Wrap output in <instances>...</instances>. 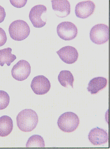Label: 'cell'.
<instances>
[{
    "mask_svg": "<svg viewBox=\"0 0 110 149\" xmlns=\"http://www.w3.org/2000/svg\"><path fill=\"white\" fill-rule=\"evenodd\" d=\"M79 125V118L73 112H66L63 113L58 120L59 129L65 133H71L75 131Z\"/></svg>",
    "mask_w": 110,
    "mask_h": 149,
    "instance_id": "3957f363",
    "label": "cell"
},
{
    "mask_svg": "<svg viewBox=\"0 0 110 149\" xmlns=\"http://www.w3.org/2000/svg\"><path fill=\"white\" fill-rule=\"evenodd\" d=\"M10 103V96L7 93L0 91V110H3L7 107Z\"/></svg>",
    "mask_w": 110,
    "mask_h": 149,
    "instance_id": "ac0fdd59",
    "label": "cell"
},
{
    "mask_svg": "<svg viewBox=\"0 0 110 149\" xmlns=\"http://www.w3.org/2000/svg\"><path fill=\"white\" fill-rule=\"evenodd\" d=\"M107 84L108 80L106 78L103 77H97L90 80L88 83L87 89L92 95H95L105 88Z\"/></svg>",
    "mask_w": 110,
    "mask_h": 149,
    "instance_id": "4fadbf2b",
    "label": "cell"
},
{
    "mask_svg": "<svg viewBox=\"0 0 110 149\" xmlns=\"http://www.w3.org/2000/svg\"><path fill=\"white\" fill-rule=\"evenodd\" d=\"M46 6L38 5L31 8L30 11L29 18L33 26L35 28H42L46 25V21L42 20V16L47 12Z\"/></svg>",
    "mask_w": 110,
    "mask_h": 149,
    "instance_id": "ba28073f",
    "label": "cell"
},
{
    "mask_svg": "<svg viewBox=\"0 0 110 149\" xmlns=\"http://www.w3.org/2000/svg\"><path fill=\"white\" fill-rule=\"evenodd\" d=\"M6 17V12L4 8L0 5V23L4 21Z\"/></svg>",
    "mask_w": 110,
    "mask_h": 149,
    "instance_id": "44dd1931",
    "label": "cell"
},
{
    "mask_svg": "<svg viewBox=\"0 0 110 149\" xmlns=\"http://www.w3.org/2000/svg\"><path fill=\"white\" fill-rule=\"evenodd\" d=\"M57 34L63 40L70 41L76 38L78 34L77 27L73 23L63 22L58 25Z\"/></svg>",
    "mask_w": 110,
    "mask_h": 149,
    "instance_id": "5b68a950",
    "label": "cell"
},
{
    "mask_svg": "<svg viewBox=\"0 0 110 149\" xmlns=\"http://www.w3.org/2000/svg\"><path fill=\"white\" fill-rule=\"evenodd\" d=\"M13 129L12 119L7 116L0 118V136L5 137L10 134Z\"/></svg>",
    "mask_w": 110,
    "mask_h": 149,
    "instance_id": "5bb4252c",
    "label": "cell"
},
{
    "mask_svg": "<svg viewBox=\"0 0 110 149\" xmlns=\"http://www.w3.org/2000/svg\"><path fill=\"white\" fill-rule=\"evenodd\" d=\"M31 72L30 63L24 60L19 61L13 66L11 74L12 77L18 81H23L28 77Z\"/></svg>",
    "mask_w": 110,
    "mask_h": 149,
    "instance_id": "8992f818",
    "label": "cell"
},
{
    "mask_svg": "<svg viewBox=\"0 0 110 149\" xmlns=\"http://www.w3.org/2000/svg\"><path fill=\"white\" fill-rule=\"evenodd\" d=\"M90 39L97 45L106 43L109 39V28L104 24L95 25L90 30Z\"/></svg>",
    "mask_w": 110,
    "mask_h": 149,
    "instance_id": "277c9868",
    "label": "cell"
},
{
    "mask_svg": "<svg viewBox=\"0 0 110 149\" xmlns=\"http://www.w3.org/2000/svg\"><path fill=\"white\" fill-rule=\"evenodd\" d=\"M88 139L90 143L94 146L106 144L108 141V135L106 131L99 127L94 128L90 131Z\"/></svg>",
    "mask_w": 110,
    "mask_h": 149,
    "instance_id": "8fae6325",
    "label": "cell"
},
{
    "mask_svg": "<svg viewBox=\"0 0 110 149\" xmlns=\"http://www.w3.org/2000/svg\"><path fill=\"white\" fill-rule=\"evenodd\" d=\"M7 40L6 32L3 29L0 28V47L4 45Z\"/></svg>",
    "mask_w": 110,
    "mask_h": 149,
    "instance_id": "d6986e66",
    "label": "cell"
},
{
    "mask_svg": "<svg viewBox=\"0 0 110 149\" xmlns=\"http://www.w3.org/2000/svg\"><path fill=\"white\" fill-rule=\"evenodd\" d=\"M95 8V4L92 1L79 2L75 7V15L79 18L86 19L94 13Z\"/></svg>",
    "mask_w": 110,
    "mask_h": 149,
    "instance_id": "9c48e42d",
    "label": "cell"
},
{
    "mask_svg": "<svg viewBox=\"0 0 110 149\" xmlns=\"http://www.w3.org/2000/svg\"><path fill=\"white\" fill-rule=\"evenodd\" d=\"M52 8L57 16L61 18L66 17L70 15L71 8L69 2L67 0L51 1Z\"/></svg>",
    "mask_w": 110,
    "mask_h": 149,
    "instance_id": "7c38bea8",
    "label": "cell"
},
{
    "mask_svg": "<svg viewBox=\"0 0 110 149\" xmlns=\"http://www.w3.org/2000/svg\"><path fill=\"white\" fill-rule=\"evenodd\" d=\"M58 81L63 87H68L69 86L73 88V75L69 70H62L58 75Z\"/></svg>",
    "mask_w": 110,
    "mask_h": 149,
    "instance_id": "2e32d148",
    "label": "cell"
},
{
    "mask_svg": "<svg viewBox=\"0 0 110 149\" xmlns=\"http://www.w3.org/2000/svg\"><path fill=\"white\" fill-rule=\"evenodd\" d=\"M31 89L37 95H44L49 92L51 88V83L44 75L35 77L31 81Z\"/></svg>",
    "mask_w": 110,
    "mask_h": 149,
    "instance_id": "52a82bcc",
    "label": "cell"
},
{
    "mask_svg": "<svg viewBox=\"0 0 110 149\" xmlns=\"http://www.w3.org/2000/svg\"><path fill=\"white\" fill-rule=\"evenodd\" d=\"M11 4L16 8H22L25 5L27 1H10Z\"/></svg>",
    "mask_w": 110,
    "mask_h": 149,
    "instance_id": "ffe728a7",
    "label": "cell"
},
{
    "mask_svg": "<svg viewBox=\"0 0 110 149\" xmlns=\"http://www.w3.org/2000/svg\"><path fill=\"white\" fill-rule=\"evenodd\" d=\"M26 147L27 148L45 147L44 140L39 135H32L28 139Z\"/></svg>",
    "mask_w": 110,
    "mask_h": 149,
    "instance_id": "e0dca14e",
    "label": "cell"
},
{
    "mask_svg": "<svg viewBox=\"0 0 110 149\" xmlns=\"http://www.w3.org/2000/svg\"><path fill=\"white\" fill-rule=\"evenodd\" d=\"M59 57L63 62L69 64L74 63L78 58V53L74 47L67 46L61 48L57 52Z\"/></svg>",
    "mask_w": 110,
    "mask_h": 149,
    "instance_id": "30bf717a",
    "label": "cell"
},
{
    "mask_svg": "<svg viewBox=\"0 0 110 149\" xmlns=\"http://www.w3.org/2000/svg\"><path fill=\"white\" fill-rule=\"evenodd\" d=\"M9 32L12 39L15 41H22L30 35V29L28 23L23 20L13 21L10 25Z\"/></svg>",
    "mask_w": 110,
    "mask_h": 149,
    "instance_id": "7a4b0ae2",
    "label": "cell"
},
{
    "mask_svg": "<svg viewBox=\"0 0 110 149\" xmlns=\"http://www.w3.org/2000/svg\"><path fill=\"white\" fill-rule=\"evenodd\" d=\"M12 49L11 48H7L0 50V65L3 66L6 64L9 66L16 59L15 55L11 53Z\"/></svg>",
    "mask_w": 110,
    "mask_h": 149,
    "instance_id": "9a60e30c",
    "label": "cell"
},
{
    "mask_svg": "<svg viewBox=\"0 0 110 149\" xmlns=\"http://www.w3.org/2000/svg\"><path fill=\"white\" fill-rule=\"evenodd\" d=\"M17 125L19 129L24 132H30L37 127L39 117L35 111L25 109L17 116Z\"/></svg>",
    "mask_w": 110,
    "mask_h": 149,
    "instance_id": "6da1fadb",
    "label": "cell"
}]
</instances>
